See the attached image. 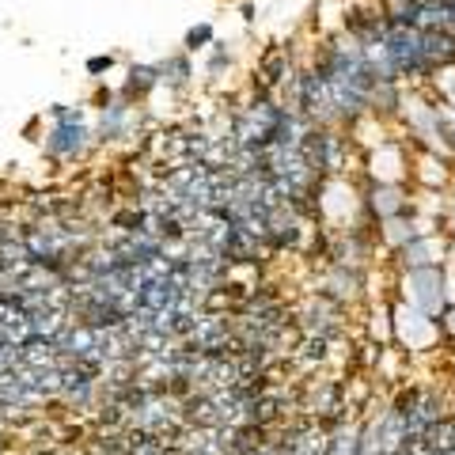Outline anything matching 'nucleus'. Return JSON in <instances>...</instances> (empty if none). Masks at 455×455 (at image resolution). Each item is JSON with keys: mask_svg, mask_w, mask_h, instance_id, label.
Instances as JSON below:
<instances>
[{"mask_svg": "<svg viewBox=\"0 0 455 455\" xmlns=\"http://www.w3.org/2000/svg\"><path fill=\"white\" fill-rule=\"evenodd\" d=\"M391 311H395V341L406 346L402 353H433V349L448 346V341H444V330H440V319L417 311L414 304H406V300H398Z\"/></svg>", "mask_w": 455, "mask_h": 455, "instance_id": "f03ea898", "label": "nucleus"}, {"mask_svg": "<svg viewBox=\"0 0 455 455\" xmlns=\"http://www.w3.org/2000/svg\"><path fill=\"white\" fill-rule=\"evenodd\" d=\"M440 330H444V341L448 346H455V300L444 308V315H440Z\"/></svg>", "mask_w": 455, "mask_h": 455, "instance_id": "7ed1b4c3", "label": "nucleus"}, {"mask_svg": "<svg viewBox=\"0 0 455 455\" xmlns=\"http://www.w3.org/2000/svg\"><path fill=\"white\" fill-rule=\"evenodd\" d=\"M402 300L414 304L417 311L440 319L444 308L451 304L448 292V269L444 266H421V269H402Z\"/></svg>", "mask_w": 455, "mask_h": 455, "instance_id": "f257e3e1", "label": "nucleus"}]
</instances>
